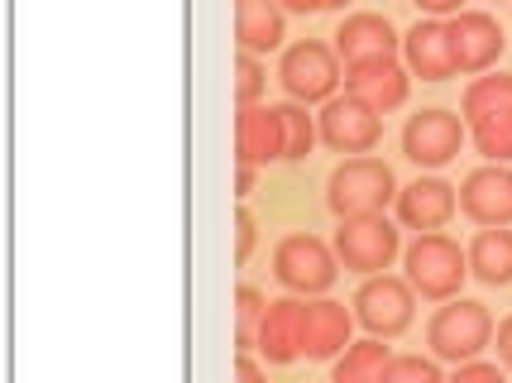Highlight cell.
Listing matches in <instances>:
<instances>
[{
	"label": "cell",
	"instance_id": "6da1fadb",
	"mask_svg": "<svg viewBox=\"0 0 512 383\" xmlns=\"http://www.w3.org/2000/svg\"><path fill=\"white\" fill-rule=\"evenodd\" d=\"M398 178L383 158H345L326 182V206L335 221H355V216H383V206L398 202Z\"/></svg>",
	"mask_w": 512,
	"mask_h": 383
},
{
	"label": "cell",
	"instance_id": "7a4b0ae2",
	"mask_svg": "<svg viewBox=\"0 0 512 383\" xmlns=\"http://www.w3.org/2000/svg\"><path fill=\"white\" fill-rule=\"evenodd\" d=\"M426 345L436 360L450 364H469L479 360L484 350L493 345V316L484 302H465V297H450L441 312L431 316L426 326Z\"/></svg>",
	"mask_w": 512,
	"mask_h": 383
},
{
	"label": "cell",
	"instance_id": "3957f363",
	"mask_svg": "<svg viewBox=\"0 0 512 383\" xmlns=\"http://www.w3.org/2000/svg\"><path fill=\"white\" fill-rule=\"evenodd\" d=\"M465 278H469V254L450 235H441V230L417 235V245L407 249V283L426 302H450Z\"/></svg>",
	"mask_w": 512,
	"mask_h": 383
},
{
	"label": "cell",
	"instance_id": "277c9868",
	"mask_svg": "<svg viewBox=\"0 0 512 383\" xmlns=\"http://www.w3.org/2000/svg\"><path fill=\"white\" fill-rule=\"evenodd\" d=\"M417 316V288L407 278H393V273H374L364 278V288L355 293V321L379 340H393L412 326Z\"/></svg>",
	"mask_w": 512,
	"mask_h": 383
},
{
	"label": "cell",
	"instance_id": "5b68a950",
	"mask_svg": "<svg viewBox=\"0 0 512 383\" xmlns=\"http://www.w3.org/2000/svg\"><path fill=\"white\" fill-rule=\"evenodd\" d=\"M278 82L288 91L297 106H312V101H331L335 87L345 82V72H340V53L326 44H292L283 53V63H278Z\"/></svg>",
	"mask_w": 512,
	"mask_h": 383
},
{
	"label": "cell",
	"instance_id": "8992f818",
	"mask_svg": "<svg viewBox=\"0 0 512 383\" xmlns=\"http://www.w3.org/2000/svg\"><path fill=\"white\" fill-rule=\"evenodd\" d=\"M273 273L288 293H326L340 278V259L316 235H283L273 249Z\"/></svg>",
	"mask_w": 512,
	"mask_h": 383
},
{
	"label": "cell",
	"instance_id": "52a82bcc",
	"mask_svg": "<svg viewBox=\"0 0 512 383\" xmlns=\"http://www.w3.org/2000/svg\"><path fill=\"white\" fill-rule=\"evenodd\" d=\"M398 230L388 226L383 216H355V221H340L335 230V259L345 264V273H364L374 278L398 259Z\"/></svg>",
	"mask_w": 512,
	"mask_h": 383
},
{
	"label": "cell",
	"instance_id": "ba28073f",
	"mask_svg": "<svg viewBox=\"0 0 512 383\" xmlns=\"http://www.w3.org/2000/svg\"><path fill=\"white\" fill-rule=\"evenodd\" d=\"M460 144H465V120L441 106L407 115V125H402V154L417 168H446L460 154Z\"/></svg>",
	"mask_w": 512,
	"mask_h": 383
},
{
	"label": "cell",
	"instance_id": "9c48e42d",
	"mask_svg": "<svg viewBox=\"0 0 512 383\" xmlns=\"http://www.w3.org/2000/svg\"><path fill=\"white\" fill-rule=\"evenodd\" d=\"M321 139L331 144L335 154H369V149H379L383 139V120L379 111L369 106V101H359V96H331L326 101V111H321Z\"/></svg>",
	"mask_w": 512,
	"mask_h": 383
},
{
	"label": "cell",
	"instance_id": "30bf717a",
	"mask_svg": "<svg viewBox=\"0 0 512 383\" xmlns=\"http://www.w3.org/2000/svg\"><path fill=\"white\" fill-rule=\"evenodd\" d=\"M446 34H450V53H455V68L460 72H489L498 58H503V24L484 15V10H460V15H450L446 20Z\"/></svg>",
	"mask_w": 512,
	"mask_h": 383
},
{
	"label": "cell",
	"instance_id": "8fae6325",
	"mask_svg": "<svg viewBox=\"0 0 512 383\" xmlns=\"http://www.w3.org/2000/svg\"><path fill=\"white\" fill-rule=\"evenodd\" d=\"M278 158H288L283 111L278 106H240V115H235V163L268 168Z\"/></svg>",
	"mask_w": 512,
	"mask_h": 383
},
{
	"label": "cell",
	"instance_id": "7c38bea8",
	"mask_svg": "<svg viewBox=\"0 0 512 383\" xmlns=\"http://www.w3.org/2000/svg\"><path fill=\"white\" fill-rule=\"evenodd\" d=\"M345 91L359 96V101H369L379 115H388L407 101L412 72L402 68L398 58H364V63H350V68H345Z\"/></svg>",
	"mask_w": 512,
	"mask_h": 383
},
{
	"label": "cell",
	"instance_id": "4fadbf2b",
	"mask_svg": "<svg viewBox=\"0 0 512 383\" xmlns=\"http://www.w3.org/2000/svg\"><path fill=\"white\" fill-rule=\"evenodd\" d=\"M460 211L474 226H512V173L503 163L474 168L460 187Z\"/></svg>",
	"mask_w": 512,
	"mask_h": 383
},
{
	"label": "cell",
	"instance_id": "5bb4252c",
	"mask_svg": "<svg viewBox=\"0 0 512 383\" xmlns=\"http://www.w3.org/2000/svg\"><path fill=\"white\" fill-rule=\"evenodd\" d=\"M455 211H460V187H450L441 178H417L398 192V221L407 230L431 235V230L446 226Z\"/></svg>",
	"mask_w": 512,
	"mask_h": 383
},
{
	"label": "cell",
	"instance_id": "9a60e30c",
	"mask_svg": "<svg viewBox=\"0 0 512 383\" xmlns=\"http://www.w3.org/2000/svg\"><path fill=\"white\" fill-rule=\"evenodd\" d=\"M350 326L355 316L345 312V302H302V355L307 360H335L340 350H350Z\"/></svg>",
	"mask_w": 512,
	"mask_h": 383
},
{
	"label": "cell",
	"instance_id": "2e32d148",
	"mask_svg": "<svg viewBox=\"0 0 512 383\" xmlns=\"http://www.w3.org/2000/svg\"><path fill=\"white\" fill-rule=\"evenodd\" d=\"M402 58H407V72L422 77V82H446L455 77V53H450V34L441 20H417L407 34H402Z\"/></svg>",
	"mask_w": 512,
	"mask_h": 383
},
{
	"label": "cell",
	"instance_id": "e0dca14e",
	"mask_svg": "<svg viewBox=\"0 0 512 383\" xmlns=\"http://www.w3.org/2000/svg\"><path fill=\"white\" fill-rule=\"evenodd\" d=\"M398 44L402 39H398V29L388 24V15H369V10L340 20V29H335V53L345 58V68L364 63V58H393Z\"/></svg>",
	"mask_w": 512,
	"mask_h": 383
},
{
	"label": "cell",
	"instance_id": "ac0fdd59",
	"mask_svg": "<svg viewBox=\"0 0 512 383\" xmlns=\"http://www.w3.org/2000/svg\"><path fill=\"white\" fill-rule=\"evenodd\" d=\"M254 350L268 364H292L302 355V302L297 297L268 302L264 321H259V336H254Z\"/></svg>",
	"mask_w": 512,
	"mask_h": 383
},
{
	"label": "cell",
	"instance_id": "d6986e66",
	"mask_svg": "<svg viewBox=\"0 0 512 383\" xmlns=\"http://www.w3.org/2000/svg\"><path fill=\"white\" fill-rule=\"evenodd\" d=\"M283 5L278 0H235V44L240 53H273V48L283 44Z\"/></svg>",
	"mask_w": 512,
	"mask_h": 383
},
{
	"label": "cell",
	"instance_id": "ffe728a7",
	"mask_svg": "<svg viewBox=\"0 0 512 383\" xmlns=\"http://www.w3.org/2000/svg\"><path fill=\"white\" fill-rule=\"evenodd\" d=\"M469 273L489 288H508L512 283V230L508 226H484L469 240Z\"/></svg>",
	"mask_w": 512,
	"mask_h": 383
},
{
	"label": "cell",
	"instance_id": "44dd1931",
	"mask_svg": "<svg viewBox=\"0 0 512 383\" xmlns=\"http://www.w3.org/2000/svg\"><path fill=\"white\" fill-rule=\"evenodd\" d=\"M388 360H393V350H388L379 336L359 340V345L345 350V360L331 369V383H379Z\"/></svg>",
	"mask_w": 512,
	"mask_h": 383
},
{
	"label": "cell",
	"instance_id": "7402d4cb",
	"mask_svg": "<svg viewBox=\"0 0 512 383\" xmlns=\"http://www.w3.org/2000/svg\"><path fill=\"white\" fill-rule=\"evenodd\" d=\"M489 111H512V77L508 72H498V77H474L465 87V101H460V115L469 120H479V115Z\"/></svg>",
	"mask_w": 512,
	"mask_h": 383
},
{
	"label": "cell",
	"instance_id": "603a6c76",
	"mask_svg": "<svg viewBox=\"0 0 512 383\" xmlns=\"http://www.w3.org/2000/svg\"><path fill=\"white\" fill-rule=\"evenodd\" d=\"M469 135L474 149L489 158V163H508L512 158V111H489L479 120H469Z\"/></svg>",
	"mask_w": 512,
	"mask_h": 383
},
{
	"label": "cell",
	"instance_id": "cb8c5ba5",
	"mask_svg": "<svg viewBox=\"0 0 512 383\" xmlns=\"http://www.w3.org/2000/svg\"><path fill=\"white\" fill-rule=\"evenodd\" d=\"M264 312H268V297L259 293V288L240 283V293H235V350H240V355L254 350V336H259Z\"/></svg>",
	"mask_w": 512,
	"mask_h": 383
},
{
	"label": "cell",
	"instance_id": "d4e9b609",
	"mask_svg": "<svg viewBox=\"0 0 512 383\" xmlns=\"http://www.w3.org/2000/svg\"><path fill=\"white\" fill-rule=\"evenodd\" d=\"M278 111H283V135H288V158L297 163V158H307V154H312V144H316V135H321V130H316V120H312L307 111H302L297 101H288V106H278Z\"/></svg>",
	"mask_w": 512,
	"mask_h": 383
},
{
	"label": "cell",
	"instance_id": "484cf974",
	"mask_svg": "<svg viewBox=\"0 0 512 383\" xmlns=\"http://www.w3.org/2000/svg\"><path fill=\"white\" fill-rule=\"evenodd\" d=\"M379 383H446V379H441V369L431 360H422V355H393Z\"/></svg>",
	"mask_w": 512,
	"mask_h": 383
},
{
	"label": "cell",
	"instance_id": "4316f807",
	"mask_svg": "<svg viewBox=\"0 0 512 383\" xmlns=\"http://www.w3.org/2000/svg\"><path fill=\"white\" fill-rule=\"evenodd\" d=\"M264 87H268L264 63H259L254 53H240V63H235V101H240V106H259Z\"/></svg>",
	"mask_w": 512,
	"mask_h": 383
},
{
	"label": "cell",
	"instance_id": "83f0119b",
	"mask_svg": "<svg viewBox=\"0 0 512 383\" xmlns=\"http://www.w3.org/2000/svg\"><path fill=\"white\" fill-rule=\"evenodd\" d=\"M254 240H259V221H254L249 211H240V216H235V264H249Z\"/></svg>",
	"mask_w": 512,
	"mask_h": 383
},
{
	"label": "cell",
	"instance_id": "f1b7e54d",
	"mask_svg": "<svg viewBox=\"0 0 512 383\" xmlns=\"http://www.w3.org/2000/svg\"><path fill=\"white\" fill-rule=\"evenodd\" d=\"M450 383H503V374H498V364L469 360V364H455V379Z\"/></svg>",
	"mask_w": 512,
	"mask_h": 383
},
{
	"label": "cell",
	"instance_id": "f546056e",
	"mask_svg": "<svg viewBox=\"0 0 512 383\" xmlns=\"http://www.w3.org/2000/svg\"><path fill=\"white\" fill-rule=\"evenodd\" d=\"M417 10H426V15H460L465 10V0H412Z\"/></svg>",
	"mask_w": 512,
	"mask_h": 383
},
{
	"label": "cell",
	"instance_id": "4dcf8cb0",
	"mask_svg": "<svg viewBox=\"0 0 512 383\" xmlns=\"http://www.w3.org/2000/svg\"><path fill=\"white\" fill-rule=\"evenodd\" d=\"M235 383H268V374L249 360V355H240V364H235Z\"/></svg>",
	"mask_w": 512,
	"mask_h": 383
},
{
	"label": "cell",
	"instance_id": "1f68e13d",
	"mask_svg": "<svg viewBox=\"0 0 512 383\" xmlns=\"http://www.w3.org/2000/svg\"><path fill=\"white\" fill-rule=\"evenodd\" d=\"M283 10H292V15H316V10H331V0H278Z\"/></svg>",
	"mask_w": 512,
	"mask_h": 383
},
{
	"label": "cell",
	"instance_id": "d6a6232c",
	"mask_svg": "<svg viewBox=\"0 0 512 383\" xmlns=\"http://www.w3.org/2000/svg\"><path fill=\"white\" fill-rule=\"evenodd\" d=\"M493 340H498V360L512 369V316L503 321V326H498V336H493Z\"/></svg>",
	"mask_w": 512,
	"mask_h": 383
},
{
	"label": "cell",
	"instance_id": "836d02e7",
	"mask_svg": "<svg viewBox=\"0 0 512 383\" xmlns=\"http://www.w3.org/2000/svg\"><path fill=\"white\" fill-rule=\"evenodd\" d=\"M254 173H259V168H249V163L235 168V197H249V192H254Z\"/></svg>",
	"mask_w": 512,
	"mask_h": 383
}]
</instances>
